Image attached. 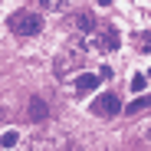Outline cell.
<instances>
[{
  "instance_id": "cell-1",
  "label": "cell",
  "mask_w": 151,
  "mask_h": 151,
  "mask_svg": "<svg viewBox=\"0 0 151 151\" xmlns=\"http://www.w3.org/2000/svg\"><path fill=\"white\" fill-rule=\"evenodd\" d=\"M7 27H10L17 36H36V33L43 30V17L33 13V10H17V13H10Z\"/></svg>"
},
{
  "instance_id": "cell-2",
  "label": "cell",
  "mask_w": 151,
  "mask_h": 151,
  "mask_svg": "<svg viewBox=\"0 0 151 151\" xmlns=\"http://www.w3.org/2000/svg\"><path fill=\"white\" fill-rule=\"evenodd\" d=\"M79 66H82V56L76 53V49H66V53H59V56H56L53 72L59 76V79H66L69 72H79Z\"/></svg>"
},
{
  "instance_id": "cell-3",
  "label": "cell",
  "mask_w": 151,
  "mask_h": 151,
  "mask_svg": "<svg viewBox=\"0 0 151 151\" xmlns=\"http://www.w3.org/2000/svg\"><path fill=\"white\" fill-rule=\"evenodd\" d=\"M92 112L95 115H118L122 112V99L112 95V92H105V95H99L95 102H92Z\"/></svg>"
},
{
  "instance_id": "cell-4",
  "label": "cell",
  "mask_w": 151,
  "mask_h": 151,
  "mask_svg": "<svg viewBox=\"0 0 151 151\" xmlns=\"http://www.w3.org/2000/svg\"><path fill=\"white\" fill-rule=\"evenodd\" d=\"M99 72H86V76H79V82H76V92L79 95H89V92H95L99 89Z\"/></svg>"
},
{
  "instance_id": "cell-5",
  "label": "cell",
  "mask_w": 151,
  "mask_h": 151,
  "mask_svg": "<svg viewBox=\"0 0 151 151\" xmlns=\"http://www.w3.org/2000/svg\"><path fill=\"white\" fill-rule=\"evenodd\" d=\"M30 118L33 122H46L49 118V105H46V99H30Z\"/></svg>"
},
{
  "instance_id": "cell-6",
  "label": "cell",
  "mask_w": 151,
  "mask_h": 151,
  "mask_svg": "<svg viewBox=\"0 0 151 151\" xmlns=\"http://www.w3.org/2000/svg\"><path fill=\"white\" fill-rule=\"evenodd\" d=\"M99 46H102V49H118V46H122L118 30H115V27H105V30H102V36H99Z\"/></svg>"
},
{
  "instance_id": "cell-7",
  "label": "cell",
  "mask_w": 151,
  "mask_h": 151,
  "mask_svg": "<svg viewBox=\"0 0 151 151\" xmlns=\"http://www.w3.org/2000/svg\"><path fill=\"white\" fill-rule=\"evenodd\" d=\"M145 109H151V95H141V99H135V102H128V115H135V112H145Z\"/></svg>"
},
{
  "instance_id": "cell-8",
  "label": "cell",
  "mask_w": 151,
  "mask_h": 151,
  "mask_svg": "<svg viewBox=\"0 0 151 151\" xmlns=\"http://www.w3.org/2000/svg\"><path fill=\"white\" fill-rule=\"evenodd\" d=\"M76 27H79V30H86V33H89V30L95 27V20H92V13H79V17H76Z\"/></svg>"
},
{
  "instance_id": "cell-9",
  "label": "cell",
  "mask_w": 151,
  "mask_h": 151,
  "mask_svg": "<svg viewBox=\"0 0 151 151\" xmlns=\"http://www.w3.org/2000/svg\"><path fill=\"white\" fill-rule=\"evenodd\" d=\"M17 141H20V135H17V132H4V135H0V145H4V148H13Z\"/></svg>"
},
{
  "instance_id": "cell-10",
  "label": "cell",
  "mask_w": 151,
  "mask_h": 151,
  "mask_svg": "<svg viewBox=\"0 0 151 151\" xmlns=\"http://www.w3.org/2000/svg\"><path fill=\"white\" fill-rule=\"evenodd\" d=\"M138 49H141V53H151V33H138Z\"/></svg>"
},
{
  "instance_id": "cell-11",
  "label": "cell",
  "mask_w": 151,
  "mask_h": 151,
  "mask_svg": "<svg viewBox=\"0 0 151 151\" xmlns=\"http://www.w3.org/2000/svg\"><path fill=\"white\" fill-rule=\"evenodd\" d=\"M148 86V79H145V76H132V92H141Z\"/></svg>"
},
{
  "instance_id": "cell-12",
  "label": "cell",
  "mask_w": 151,
  "mask_h": 151,
  "mask_svg": "<svg viewBox=\"0 0 151 151\" xmlns=\"http://www.w3.org/2000/svg\"><path fill=\"white\" fill-rule=\"evenodd\" d=\"M40 4H43L46 10H63V7H66V0H40Z\"/></svg>"
},
{
  "instance_id": "cell-13",
  "label": "cell",
  "mask_w": 151,
  "mask_h": 151,
  "mask_svg": "<svg viewBox=\"0 0 151 151\" xmlns=\"http://www.w3.org/2000/svg\"><path fill=\"white\" fill-rule=\"evenodd\" d=\"M99 4H102V7H109V4H112V0H99Z\"/></svg>"
},
{
  "instance_id": "cell-14",
  "label": "cell",
  "mask_w": 151,
  "mask_h": 151,
  "mask_svg": "<svg viewBox=\"0 0 151 151\" xmlns=\"http://www.w3.org/2000/svg\"><path fill=\"white\" fill-rule=\"evenodd\" d=\"M148 79H151V69H148Z\"/></svg>"
}]
</instances>
